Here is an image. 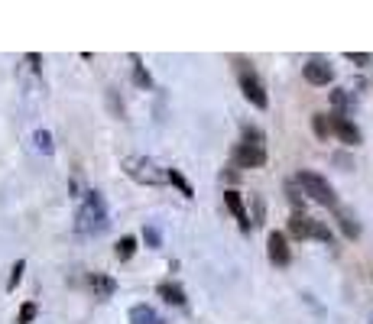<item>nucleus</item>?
Instances as JSON below:
<instances>
[{"mask_svg":"<svg viewBox=\"0 0 373 324\" xmlns=\"http://www.w3.org/2000/svg\"><path fill=\"white\" fill-rule=\"evenodd\" d=\"M130 62H133V81L140 88H153V78H150V72H146V65L140 62V55H130Z\"/></svg>","mask_w":373,"mask_h":324,"instance_id":"nucleus-19","label":"nucleus"},{"mask_svg":"<svg viewBox=\"0 0 373 324\" xmlns=\"http://www.w3.org/2000/svg\"><path fill=\"white\" fill-rule=\"evenodd\" d=\"M143 240H146V247H150V250H159L162 247L159 227H156V224H146V227H143Z\"/></svg>","mask_w":373,"mask_h":324,"instance_id":"nucleus-21","label":"nucleus"},{"mask_svg":"<svg viewBox=\"0 0 373 324\" xmlns=\"http://www.w3.org/2000/svg\"><path fill=\"white\" fill-rule=\"evenodd\" d=\"M234 166H240V169H260V166H266V137L260 127H244L240 143L234 149Z\"/></svg>","mask_w":373,"mask_h":324,"instance_id":"nucleus-2","label":"nucleus"},{"mask_svg":"<svg viewBox=\"0 0 373 324\" xmlns=\"http://www.w3.org/2000/svg\"><path fill=\"white\" fill-rule=\"evenodd\" d=\"M289 234H292L296 240H312L315 217H308L306 211H292V217H289Z\"/></svg>","mask_w":373,"mask_h":324,"instance_id":"nucleus-10","label":"nucleus"},{"mask_svg":"<svg viewBox=\"0 0 373 324\" xmlns=\"http://www.w3.org/2000/svg\"><path fill=\"white\" fill-rule=\"evenodd\" d=\"M130 324H162V318L150 305H133L130 308Z\"/></svg>","mask_w":373,"mask_h":324,"instance_id":"nucleus-14","label":"nucleus"},{"mask_svg":"<svg viewBox=\"0 0 373 324\" xmlns=\"http://www.w3.org/2000/svg\"><path fill=\"white\" fill-rule=\"evenodd\" d=\"M156 292H159V299L166 302V305H176V308H182L185 305V292H182V285H178V282H159V285H156Z\"/></svg>","mask_w":373,"mask_h":324,"instance_id":"nucleus-12","label":"nucleus"},{"mask_svg":"<svg viewBox=\"0 0 373 324\" xmlns=\"http://www.w3.org/2000/svg\"><path fill=\"white\" fill-rule=\"evenodd\" d=\"M331 133L348 146H357L360 140H364L360 137V130H357V123H351L348 117H338V114H331Z\"/></svg>","mask_w":373,"mask_h":324,"instance_id":"nucleus-8","label":"nucleus"},{"mask_svg":"<svg viewBox=\"0 0 373 324\" xmlns=\"http://www.w3.org/2000/svg\"><path fill=\"white\" fill-rule=\"evenodd\" d=\"M33 143H36V149H39L43 156H52V149H55V146H52V133H49V130H36Z\"/></svg>","mask_w":373,"mask_h":324,"instance_id":"nucleus-20","label":"nucleus"},{"mask_svg":"<svg viewBox=\"0 0 373 324\" xmlns=\"http://www.w3.org/2000/svg\"><path fill=\"white\" fill-rule=\"evenodd\" d=\"M224 205H228V211L237 217V224H240V231H250V214H247V205H244V198L234 191V188H228L224 191Z\"/></svg>","mask_w":373,"mask_h":324,"instance_id":"nucleus-9","label":"nucleus"},{"mask_svg":"<svg viewBox=\"0 0 373 324\" xmlns=\"http://www.w3.org/2000/svg\"><path fill=\"white\" fill-rule=\"evenodd\" d=\"M296 185L302 188V195H308L315 201V205H325V208H338V195H334V188L328 185V179L325 175H318V172L312 169H302L296 175Z\"/></svg>","mask_w":373,"mask_h":324,"instance_id":"nucleus-3","label":"nucleus"},{"mask_svg":"<svg viewBox=\"0 0 373 324\" xmlns=\"http://www.w3.org/2000/svg\"><path fill=\"white\" fill-rule=\"evenodd\" d=\"M237 81H240V91H244V97L254 104L256 111H266V107H270V97H266L263 81H260V75H256L250 65H240V69H237Z\"/></svg>","mask_w":373,"mask_h":324,"instance_id":"nucleus-5","label":"nucleus"},{"mask_svg":"<svg viewBox=\"0 0 373 324\" xmlns=\"http://www.w3.org/2000/svg\"><path fill=\"white\" fill-rule=\"evenodd\" d=\"M23 273H26V263L23 259H17L13 263V269H10V279H7V292H13L20 285V279H23Z\"/></svg>","mask_w":373,"mask_h":324,"instance_id":"nucleus-22","label":"nucleus"},{"mask_svg":"<svg viewBox=\"0 0 373 324\" xmlns=\"http://www.w3.org/2000/svg\"><path fill=\"white\" fill-rule=\"evenodd\" d=\"M331 104H334V111H338V117H348V111H351V94L344 91V88H338V91H331Z\"/></svg>","mask_w":373,"mask_h":324,"instance_id":"nucleus-16","label":"nucleus"},{"mask_svg":"<svg viewBox=\"0 0 373 324\" xmlns=\"http://www.w3.org/2000/svg\"><path fill=\"white\" fill-rule=\"evenodd\" d=\"M88 289L94 292V299H110V295L117 292V282L104 273H91L88 276Z\"/></svg>","mask_w":373,"mask_h":324,"instance_id":"nucleus-11","label":"nucleus"},{"mask_svg":"<svg viewBox=\"0 0 373 324\" xmlns=\"http://www.w3.org/2000/svg\"><path fill=\"white\" fill-rule=\"evenodd\" d=\"M75 227L78 234H85V237H98L110 227V214H107V205H104V195L101 191H85L81 198V208H78V217H75Z\"/></svg>","mask_w":373,"mask_h":324,"instance_id":"nucleus-1","label":"nucleus"},{"mask_svg":"<svg viewBox=\"0 0 373 324\" xmlns=\"http://www.w3.org/2000/svg\"><path fill=\"white\" fill-rule=\"evenodd\" d=\"M289 201H292V208H296V211H306V198L296 191V185H289Z\"/></svg>","mask_w":373,"mask_h":324,"instance_id":"nucleus-25","label":"nucleus"},{"mask_svg":"<svg viewBox=\"0 0 373 324\" xmlns=\"http://www.w3.org/2000/svg\"><path fill=\"white\" fill-rule=\"evenodd\" d=\"M348 62H354V65H370L373 55L370 52H348Z\"/></svg>","mask_w":373,"mask_h":324,"instance_id":"nucleus-24","label":"nucleus"},{"mask_svg":"<svg viewBox=\"0 0 373 324\" xmlns=\"http://www.w3.org/2000/svg\"><path fill=\"white\" fill-rule=\"evenodd\" d=\"M166 182H169V185H176L185 198H195V188L188 185V179H185V175H182L178 169H166Z\"/></svg>","mask_w":373,"mask_h":324,"instance_id":"nucleus-15","label":"nucleus"},{"mask_svg":"<svg viewBox=\"0 0 373 324\" xmlns=\"http://www.w3.org/2000/svg\"><path fill=\"white\" fill-rule=\"evenodd\" d=\"M334 214H338V227H341V234H344V237L348 240H357L360 237V224H357V217L351 211H344V208H334Z\"/></svg>","mask_w":373,"mask_h":324,"instance_id":"nucleus-13","label":"nucleus"},{"mask_svg":"<svg viewBox=\"0 0 373 324\" xmlns=\"http://www.w3.org/2000/svg\"><path fill=\"white\" fill-rule=\"evenodd\" d=\"M26 62H30V65H33V69L39 72V62H43V59H39V55H36V52H30V55H26Z\"/></svg>","mask_w":373,"mask_h":324,"instance_id":"nucleus-26","label":"nucleus"},{"mask_svg":"<svg viewBox=\"0 0 373 324\" xmlns=\"http://www.w3.org/2000/svg\"><path fill=\"white\" fill-rule=\"evenodd\" d=\"M367 324H373V311H370V318H367Z\"/></svg>","mask_w":373,"mask_h":324,"instance_id":"nucleus-27","label":"nucleus"},{"mask_svg":"<svg viewBox=\"0 0 373 324\" xmlns=\"http://www.w3.org/2000/svg\"><path fill=\"white\" fill-rule=\"evenodd\" d=\"M266 256H270L273 266H289V263H292V250H289L286 234L273 231L270 237H266Z\"/></svg>","mask_w":373,"mask_h":324,"instance_id":"nucleus-7","label":"nucleus"},{"mask_svg":"<svg viewBox=\"0 0 373 324\" xmlns=\"http://www.w3.org/2000/svg\"><path fill=\"white\" fill-rule=\"evenodd\" d=\"M302 75H306V81L315 88H325L334 81V69H331V62H325V59H308L306 65H302Z\"/></svg>","mask_w":373,"mask_h":324,"instance_id":"nucleus-6","label":"nucleus"},{"mask_svg":"<svg viewBox=\"0 0 373 324\" xmlns=\"http://www.w3.org/2000/svg\"><path fill=\"white\" fill-rule=\"evenodd\" d=\"M36 311H39L36 302H23V308H20V315H17V324H30L36 318Z\"/></svg>","mask_w":373,"mask_h":324,"instance_id":"nucleus-23","label":"nucleus"},{"mask_svg":"<svg viewBox=\"0 0 373 324\" xmlns=\"http://www.w3.org/2000/svg\"><path fill=\"white\" fill-rule=\"evenodd\" d=\"M312 130L318 140L331 137V114H312Z\"/></svg>","mask_w":373,"mask_h":324,"instance_id":"nucleus-17","label":"nucleus"},{"mask_svg":"<svg viewBox=\"0 0 373 324\" xmlns=\"http://www.w3.org/2000/svg\"><path fill=\"white\" fill-rule=\"evenodd\" d=\"M133 253H136V237H120L117 247H114V256H117L120 263H127Z\"/></svg>","mask_w":373,"mask_h":324,"instance_id":"nucleus-18","label":"nucleus"},{"mask_svg":"<svg viewBox=\"0 0 373 324\" xmlns=\"http://www.w3.org/2000/svg\"><path fill=\"white\" fill-rule=\"evenodd\" d=\"M120 169L127 172V179H133L136 185H162L166 182V172L146 156H127L120 162Z\"/></svg>","mask_w":373,"mask_h":324,"instance_id":"nucleus-4","label":"nucleus"}]
</instances>
